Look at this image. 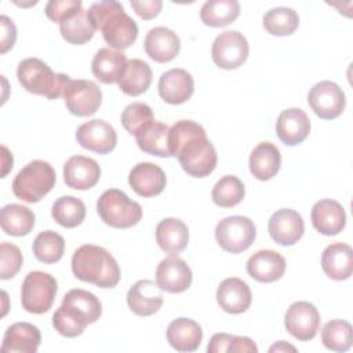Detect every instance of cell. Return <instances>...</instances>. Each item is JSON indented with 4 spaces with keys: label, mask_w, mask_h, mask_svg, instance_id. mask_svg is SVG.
Wrapping results in <instances>:
<instances>
[{
    "label": "cell",
    "mask_w": 353,
    "mask_h": 353,
    "mask_svg": "<svg viewBox=\"0 0 353 353\" xmlns=\"http://www.w3.org/2000/svg\"><path fill=\"white\" fill-rule=\"evenodd\" d=\"M168 150L190 176L204 178L216 167V150L205 130L193 120H181L170 127Z\"/></svg>",
    "instance_id": "obj_1"
},
{
    "label": "cell",
    "mask_w": 353,
    "mask_h": 353,
    "mask_svg": "<svg viewBox=\"0 0 353 353\" xmlns=\"http://www.w3.org/2000/svg\"><path fill=\"white\" fill-rule=\"evenodd\" d=\"M88 17L95 30H101L103 40L113 50L128 48L138 37L137 22L114 0L94 3L88 8Z\"/></svg>",
    "instance_id": "obj_2"
},
{
    "label": "cell",
    "mask_w": 353,
    "mask_h": 353,
    "mask_svg": "<svg viewBox=\"0 0 353 353\" xmlns=\"http://www.w3.org/2000/svg\"><path fill=\"white\" fill-rule=\"evenodd\" d=\"M72 272L76 279L101 288H113L120 281V268L113 255L94 244H84L73 252Z\"/></svg>",
    "instance_id": "obj_3"
},
{
    "label": "cell",
    "mask_w": 353,
    "mask_h": 353,
    "mask_svg": "<svg viewBox=\"0 0 353 353\" xmlns=\"http://www.w3.org/2000/svg\"><path fill=\"white\" fill-rule=\"evenodd\" d=\"M17 77L19 84L29 92L43 95L48 99L62 97L70 77L65 73H54L52 69L39 58H26L18 63Z\"/></svg>",
    "instance_id": "obj_4"
},
{
    "label": "cell",
    "mask_w": 353,
    "mask_h": 353,
    "mask_svg": "<svg viewBox=\"0 0 353 353\" xmlns=\"http://www.w3.org/2000/svg\"><path fill=\"white\" fill-rule=\"evenodd\" d=\"M57 175L52 165L44 160L26 164L12 181V193L22 201L37 203L55 186Z\"/></svg>",
    "instance_id": "obj_5"
},
{
    "label": "cell",
    "mask_w": 353,
    "mask_h": 353,
    "mask_svg": "<svg viewBox=\"0 0 353 353\" xmlns=\"http://www.w3.org/2000/svg\"><path fill=\"white\" fill-rule=\"evenodd\" d=\"M97 211L101 219L116 229H127L142 218V207L119 189L105 190L98 201Z\"/></svg>",
    "instance_id": "obj_6"
},
{
    "label": "cell",
    "mask_w": 353,
    "mask_h": 353,
    "mask_svg": "<svg viewBox=\"0 0 353 353\" xmlns=\"http://www.w3.org/2000/svg\"><path fill=\"white\" fill-rule=\"evenodd\" d=\"M58 284L54 276L41 270L29 272L21 287L22 307L33 314H41L51 309Z\"/></svg>",
    "instance_id": "obj_7"
},
{
    "label": "cell",
    "mask_w": 353,
    "mask_h": 353,
    "mask_svg": "<svg viewBox=\"0 0 353 353\" xmlns=\"http://www.w3.org/2000/svg\"><path fill=\"white\" fill-rule=\"evenodd\" d=\"M256 237L254 222L248 216L233 215L223 218L215 228V239L219 247L232 254H239L251 247Z\"/></svg>",
    "instance_id": "obj_8"
},
{
    "label": "cell",
    "mask_w": 353,
    "mask_h": 353,
    "mask_svg": "<svg viewBox=\"0 0 353 353\" xmlns=\"http://www.w3.org/2000/svg\"><path fill=\"white\" fill-rule=\"evenodd\" d=\"M248 41L239 30H226L215 37L211 47L214 63L221 69H236L248 57Z\"/></svg>",
    "instance_id": "obj_9"
},
{
    "label": "cell",
    "mask_w": 353,
    "mask_h": 353,
    "mask_svg": "<svg viewBox=\"0 0 353 353\" xmlns=\"http://www.w3.org/2000/svg\"><path fill=\"white\" fill-rule=\"evenodd\" d=\"M62 97L68 110L79 117L94 114L102 103L101 88L94 81L84 79H70L63 90Z\"/></svg>",
    "instance_id": "obj_10"
},
{
    "label": "cell",
    "mask_w": 353,
    "mask_h": 353,
    "mask_svg": "<svg viewBox=\"0 0 353 353\" xmlns=\"http://www.w3.org/2000/svg\"><path fill=\"white\" fill-rule=\"evenodd\" d=\"M307 102L312 110L324 120L336 119L346 106L345 92L336 83L330 80L316 83L307 94Z\"/></svg>",
    "instance_id": "obj_11"
},
{
    "label": "cell",
    "mask_w": 353,
    "mask_h": 353,
    "mask_svg": "<svg viewBox=\"0 0 353 353\" xmlns=\"http://www.w3.org/2000/svg\"><path fill=\"white\" fill-rule=\"evenodd\" d=\"M284 325L287 331L298 341H310L319 331L320 313L317 307L310 302H294L285 312Z\"/></svg>",
    "instance_id": "obj_12"
},
{
    "label": "cell",
    "mask_w": 353,
    "mask_h": 353,
    "mask_svg": "<svg viewBox=\"0 0 353 353\" xmlns=\"http://www.w3.org/2000/svg\"><path fill=\"white\" fill-rule=\"evenodd\" d=\"M77 143L99 154L110 153L117 143L116 130L105 120L94 119L83 123L76 131Z\"/></svg>",
    "instance_id": "obj_13"
},
{
    "label": "cell",
    "mask_w": 353,
    "mask_h": 353,
    "mask_svg": "<svg viewBox=\"0 0 353 353\" xmlns=\"http://www.w3.org/2000/svg\"><path fill=\"white\" fill-rule=\"evenodd\" d=\"M268 230L274 243L280 245H294L302 239L305 223L298 211L281 208L270 216Z\"/></svg>",
    "instance_id": "obj_14"
},
{
    "label": "cell",
    "mask_w": 353,
    "mask_h": 353,
    "mask_svg": "<svg viewBox=\"0 0 353 353\" xmlns=\"http://www.w3.org/2000/svg\"><path fill=\"white\" fill-rule=\"evenodd\" d=\"M192 270L188 263L176 256L170 255L164 258L156 269V283L167 292L179 294L186 291L192 284Z\"/></svg>",
    "instance_id": "obj_15"
},
{
    "label": "cell",
    "mask_w": 353,
    "mask_h": 353,
    "mask_svg": "<svg viewBox=\"0 0 353 353\" xmlns=\"http://www.w3.org/2000/svg\"><path fill=\"white\" fill-rule=\"evenodd\" d=\"M101 178L99 164L85 156H72L63 164V181L76 190H87L94 188Z\"/></svg>",
    "instance_id": "obj_16"
},
{
    "label": "cell",
    "mask_w": 353,
    "mask_h": 353,
    "mask_svg": "<svg viewBox=\"0 0 353 353\" xmlns=\"http://www.w3.org/2000/svg\"><path fill=\"white\" fill-rule=\"evenodd\" d=\"M163 290L152 280H139L127 292V303L137 316H152L163 306Z\"/></svg>",
    "instance_id": "obj_17"
},
{
    "label": "cell",
    "mask_w": 353,
    "mask_h": 353,
    "mask_svg": "<svg viewBox=\"0 0 353 353\" xmlns=\"http://www.w3.org/2000/svg\"><path fill=\"white\" fill-rule=\"evenodd\" d=\"M193 91L194 80L185 69H170L160 76L159 94L161 99L170 105H181L186 102L190 99Z\"/></svg>",
    "instance_id": "obj_18"
},
{
    "label": "cell",
    "mask_w": 353,
    "mask_h": 353,
    "mask_svg": "<svg viewBox=\"0 0 353 353\" xmlns=\"http://www.w3.org/2000/svg\"><path fill=\"white\" fill-rule=\"evenodd\" d=\"M128 183L137 194L142 197H153L164 190L167 178L157 164L143 161L132 167L128 174Z\"/></svg>",
    "instance_id": "obj_19"
},
{
    "label": "cell",
    "mask_w": 353,
    "mask_h": 353,
    "mask_svg": "<svg viewBox=\"0 0 353 353\" xmlns=\"http://www.w3.org/2000/svg\"><path fill=\"white\" fill-rule=\"evenodd\" d=\"M143 47L149 58L165 63L179 54L181 40L174 30L165 26H156L146 33Z\"/></svg>",
    "instance_id": "obj_20"
},
{
    "label": "cell",
    "mask_w": 353,
    "mask_h": 353,
    "mask_svg": "<svg viewBox=\"0 0 353 353\" xmlns=\"http://www.w3.org/2000/svg\"><path fill=\"white\" fill-rule=\"evenodd\" d=\"M310 219L313 228L324 236H335L346 225V214L342 204L332 199H323L314 203Z\"/></svg>",
    "instance_id": "obj_21"
},
{
    "label": "cell",
    "mask_w": 353,
    "mask_h": 353,
    "mask_svg": "<svg viewBox=\"0 0 353 353\" xmlns=\"http://www.w3.org/2000/svg\"><path fill=\"white\" fill-rule=\"evenodd\" d=\"M276 132L283 143L295 146L307 138L310 132V120L299 108L285 109L277 117Z\"/></svg>",
    "instance_id": "obj_22"
},
{
    "label": "cell",
    "mask_w": 353,
    "mask_h": 353,
    "mask_svg": "<svg viewBox=\"0 0 353 353\" xmlns=\"http://www.w3.org/2000/svg\"><path fill=\"white\" fill-rule=\"evenodd\" d=\"M285 259L273 250H259L247 261V273L259 283H273L284 276Z\"/></svg>",
    "instance_id": "obj_23"
},
{
    "label": "cell",
    "mask_w": 353,
    "mask_h": 353,
    "mask_svg": "<svg viewBox=\"0 0 353 353\" xmlns=\"http://www.w3.org/2000/svg\"><path fill=\"white\" fill-rule=\"evenodd\" d=\"M251 301L248 284L239 277H228L218 285L216 302L226 313L240 314L250 307Z\"/></svg>",
    "instance_id": "obj_24"
},
{
    "label": "cell",
    "mask_w": 353,
    "mask_h": 353,
    "mask_svg": "<svg viewBox=\"0 0 353 353\" xmlns=\"http://www.w3.org/2000/svg\"><path fill=\"white\" fill-rule=\"evenodd\" d=\"M41 342L40 330L26 321L11 324L3 338V353H36Z\"/></svg>",
    "instance_id": "obj_25"
},
{
    "label": "cell",
    "mask_w": 353,
    "mask_h": 353,
    "mask_svg": "<svg viewBox=\"0 0 353 353\" xmlns=\"http://www.w3.org/2000/svg\"><path fill=\"white\" fill-rule=\"evenodd\" d=\"M321 268L324 273L336 281L346 280L353 272V251L349 244L332 243L321 254Z\"/></svg>",
    "instance_id": "obj_26"
},
{
    "label": "cell",
    "mask_w": 353,
    "mask_h": 353,
    "mask_svg": "<svg viewBox=\"0 0 353 353\" xmlns=\"http://www.w3.org/2000/svg\"><path fill=\"white\" fill-rule=\"evenodd\" d=\"M127 66V57L123 51L110 47L99 48L91 62L92 74L103 84L119 83Z\"/></svg>",
    "instance_id": "obj_27"
},
{
    "label": "cell",
    "mask_w": 353,
    "mask_h": 353,
    "mask_svg": "<svg viewBox=\"0 0 353 353\" xmlns=\"http://www.w3.org/2000/svg\"><path fill=\"white\" fill-rule=\"evenodd\" d=\"M165 335L171 347L178 352H194L203 339L200 324L186 317L172 320L167 327Z\"/></svg>",
    "instance_id": "obj_28"
},
{
    "label": "cell",
    "mask_w": 353,
    "mask_h": 353,
    "mask_svg": "<svg viewBox=\"0 0 353 353\" xmlns=\"http://www.w3.org/2000/svg\"><path fill=\"white\" fill-rule=\"evenodd\" d=\"M250 172L259 181L272 179L280 170L281 154L279 148L272 142L258 143L250 154Z\"/></svg>",
    "instance_id": "obj_29"
},
{
    "label": "cell",
    "mask_w": 353,
    "mask_h": 353,
    "mask_svg": "<svg viewBox=\"0 0 353 353\" xmlns=\"http://www.w3.org/2000/svg\"><path fill=\"white\" fill-rule=\"evenodd\" d=\"M156 241L163 251L175 255L186 248L189 243V229L186 223L178 218H165L156 226Z\"/></svg>",
    "instance_id": "obj_30"
},
{
    "label": "cell",
    "mask_w": 353,
    "mask_h": 353,
    "mask_svg": "<svg viewBox=\"0 0 353 353\" xmlns=\"http://www.w3.org/2000/svg\"><path fill=\"white\" fill-rule=\"evenodd\" d=\"M88 324H92L90 316L79 306L66 301H62V305L52 316L54 328L66 338L81 335Z\"/></svg>",
    "instance_id": "obj_31"
},
{
    "label": "cell",
    "mask_w": 353,
    "mask_h": 353,
    "mask_svg": "<svg viewBox=\"0 0 353 353\" xmlns=\"http://www.w3.org/2000/svg\"><path fill=\"white\" fill-rule=\"evenodd\" d=\"M170 127L161 121L153 120L135 134L141 150L156 157H171L168 150Z\"/></svg>",
    "instance_id": "obj_32"
},
{
    "label": "cell",
    "mask_w": 353,
    "mask_h": 353,
    "mask_svg": "<svg viewBox=\"0 0 353 353\" xmlns=\"http://www.w3.org/2000/svg\"><path fill=\"white\" fill-rule=\"evenodd\" d=\"M152 83V69L142 59H130L119 80V88L121 92L130 97H138L148 91Z\"/></svg>",
    "instance_id": "obj_33"
},
{
    "label": "cell",
    "mask_w": 353,
    "mask_h": 353,
    "mask_svg": "<svg viewBox=\"0 0 353 353\" xmlns=\"http://www.w3.org/2000/svg\"><path fill=\"white\" fill-rule=\"evenodd\" d=\"M34 214L22 204H7L0 212V225L4 233L11 236H26L34 226Z\"/></svg>",
    "instance_id": "obj_34"
},
{
    "label": "cell",
    "mask_w": 353,
    "mask_h": 353,
    "mask_svg": "<svg viewBox=\"0 0 353 353\" xmlns=\"http://www.w3.org/2000/svg\"><path fill=\"white\" fill-rule=\"evenodd\" d=\"M240 15V4L237 0H208L200 10V19L211 28H223Z\"/></svg>",
    "instance_id": "obj_35"
},
{
    "label": "cell",
    "mask_w": 353,
    "mask_h": 353,
    "mask_svg": "<svg viewBox=\"0 0 353 353\" xmlns=\"http://www.w3.org/2000/svg\"><path fill=\"white\" fill-rule=\"evenodd\" d=\"M62 37L76 46H81L94 37L95 28L88 17V10L80 8L59 23Z\"/></svg>",
    "instance_id": "obj_36"
},
{
    "label": "cell",
    "mask_w": 353,
    "mask_h": 353,
    "mask_svg": "<svg viewBox=\"0 0 353 353\" xmlns=\"http://www.w3.org/2000/svg\"><path fill=\"white\" fill-rule=\"evenodd\" d=\"M265 30L273 36H288L292 34L298 25V12L290 7H274L265 12L262 18Z\"/></svg>",
    "instance_id": "obj_37"
},
{
    "label": "cell",
    "mask_w": 353,
    "mask_h": 353,
    "mask_svg": "<svg viewBox=\"0 0 353 353\" xmlns=\"http://www.w3.org/2000/svg\"><path fill=\"white\" fill-rule=\"evenodd\" d=\"M51 215L63 228H76L85 218L84 203L74 196H61L52 204Z\"/></svg>",
    "instance_id": "obj_38"
},
{
    "label": "cell",
    "mask_w": 353,
    "mask_h": 353,
    "mask_svg": "<svg viewBox=\"0 0 353 353\" xmlns=\"http://www.w3.org/2000/svg\"><path fill=\"white\" fill-rule=\"evenodd\" d=\"M36 259L43 263L58 262L65 251L63 237L54 230H44L36 236L32 245Z\"/></svg>",
    "instance_id": "obj_39"
},
{
    "label": "cell",
    "mask_w": 353,
    "mask_h": 353,
    "mask_svg": "<svg viewBox=\"0 0 353 353\" xmlns=\"http://www.w3.org/2000/svg\"><path fill=\"white\" fill-rule=\"evenodd\" d=\"M245 189L243 182L234 175L222 176L212 188V201L222 208H232L243 201Z\"/></svg>",
    "instance_id": "obj_40"
},
{
    "label": "cell",
    "mask_w": 353,
    "mask_h": 353,
    "mask_svg": "<svg viewBox=\"0 0 353 353\" xmlns=\"http://www.w3.org/2000/svg\"><path fill=\"white\" fill-rule=\"evenodd\" d=\"M321 342L327 349L334 352L349 350L353 342L350 323L339 319L325 323L321 330Z\"/></svg>",
    "instance_id": "obj_41"
},
{
    "label": "cell",
    "mask_w": 353,
    "mask_h": 353,
    "mask_svg": "<svg viewBox=\"0 0 353 353\" xmlns=\"http://www.w3.org/2000/svg\"><path fill=\"white\" fill-rule=\"evenodd\" d=\"M153 120L154 116L152 108L143 102H132L127 105L121 113V124L131 135H135L141 128Z\"/></svg>",
    "instance_id": "obj_42"
},
{
    "label": "cell",
    "mask_w": 353,
    "mask_h": 353,
    "mask_svg": "<svg viewBox=\"0 0 353 353\" xmlns=\"http://www.w3.org/2000/svg\"><path fill=\"white\" fill-rule=\"evenodd\" d=\"M62 301L70 302V303L79 306L80 309H83L90 316L92 323L99 320V317L102 314V305H101L99 299L90 291H85L81 288H73L63 295Z\"/></svg>",
    "instance_id": "obj_43"
},
{
    "label": "cell",
    "mask_w": 353,
    "mask_h": 353,
    "mask_svg": "<svg viewBox=\"0 0 353 353\" xmlns=\"http://www.w3.org/2000/svg\"><path fill=\"white\" fill-rule=\"evenodd\" d=\"M23 262L21 250L12 243H1L0 245V277L1 280L12 279L21 269Z\"/></svg>",
    "instance_id": "obj_44"
},
{
    "label": "cell",
    "mask_w": 353,
    "mask_h": 353,
    "mask_svg": "<svg viewBox=\"0 0 353 353\" xmlns=\"http://www.w3.org/2000/svg\"><path fill=\"white\" fill-rule=\"evenodd\" d=\"M83 8L80 0H50L46 6V15L48 19L61 23L65 18Z\"/></svg>",
    "instance_id": "obj_45"
},
{
    "label": "cell",
    "mask_w": 353,
    "mask_h": 353,
    "mask_svg": "<svg viewBox=\"0 0 353 353\" xmlns=\"http://www.w3.org/2000/svg\"><path fill=\"white\" fill-rule=\"evenodd\" d=\"M130 6L135 10V12L142 19H152L160 14L163 8V1L161 0H143V1L132 0L130 1Z\"/></svg>",
    "instance_id": "obj_46"
},
{
    "label": "cell",
    "mask_w": 353,
    "mask_h": 353,
    "mask_svg": "<svg viewBox=\"0 0 353 353\" xmlns=\"http://www.w3.org/2000/svg\"><path fill=\"white\" fill-rule=\"evenodd\" d=\"M0 26H1V48H0V51H1V54H4L10 48H12V46L15 44L17 28H15L14 22L6 15L0 17Z\"/></svg>",
    "instance_id": "obj_47"
},
{
    "label": "cell",
    "mask_w": 353,
    "mask_h": 353,
    "mask_svg": "<svg viewBox=\"0 0 353 353\" xmlns=\"http://www.w3.org/2000/svg\"><path fill=\"white\" fill-rule=\"evenodd\" d=\"M228 352H233V353H256L258 347L254 343V341L248 336H236L233 335L232 342L228 347Z\"/></svg>",
    "instance_id": "obj_48"
},
{
    "label": "cell",
    "mask_w": 353,
    "mask_h": 353,
    "mask_svg": "<svg viewBox=\"0 0 353 353\" xmlns=\"http://www.w3.org/2000/svg\"><path fill=\"white\" fill-rule=\"evenodd\" d=\"M233 335L230 334H225V332H219L211 336L210 343L207 346V352L208 353H219V352H228V347L232 342Z\"/></svg>",
    "instance_id": "obj_49"
},
{
    "label": "cell",
    "mask_w": 353,
    "mask_h": 353,
    "mask_svg": "<svg viewBox=\"0 0 353 353\" xmlns=\"http://www.w3.org/2000/svg\"><path fill=\"white\" fill-rule=\"evenodd\" d=\"M1 150H3V176H6V174L8 172L10 168H12V154H10L8 149L6 146H1Z\"/></svg>",
    "instance_id": "obj_50"
},
{
    "label": "cell",
    "mask_w": 353,
    "mask_h": 353,
    "mask_svg": "<svg viewBox=\"0 0 353 353\" xmlns=\"http://www.w3.org/2000/svg\"><path fill=\"white\" fill-rule=\"evenodd\" d=\"M287 350H291V352H296V349H295L294 346L288 345V343H287V342H284V341H280V342H277L276 345L270 346V349H269V352H287Z\"/></svg>",
    "instance_id": "obj_51"
}]
</instances>
